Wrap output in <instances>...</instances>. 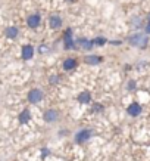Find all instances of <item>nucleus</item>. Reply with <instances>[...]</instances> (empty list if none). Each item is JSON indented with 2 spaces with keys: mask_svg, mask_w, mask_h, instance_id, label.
I'll return each instance as SVG.
<instances>
[{
  "mask_svg": "<svg viewBox=\"0 0 150 161\" xmlns=\"http://www.w3.org/2000/svg\"><path fill=\"white\" fill-rule=\"evenodd\" d=\"M128 43L131 46H136V47H141V49H144L147 43H149V39H147V36L146 34H141V33H136V34H132L128 37Z\"/></svg>",
  "mask_w": 150,
  "mask_h": 161,
  "instance_id": "obj_1",
  "label": "nucleus"
},
{
  "mask_svg": "<svg viewBox=\"0 0 150 161\" xmlns=\"http://www.w3.org/2000/svg\"><path fill=\"white\" fill-rule=\"evenodd\" d=\"M93 136V130L90 129H82L75 135V142L77 143H82V142H87L90 137Z\"/></svg>",
  "mask_w": 150,
  "mask_h": 161,
  "instance_id": "obj_2",
  "label": "nucleus"
},
{
  "mask_svg": "<svg viewBox=\"0 0 150 161\" xmlns=\"http://www.w3.org/2000/svg\"><path fill=\"white\" fill-rule=\"evenodd\" d=\"M43 99V92L40 89H31L28 93V101L31 103H39Z\"/></svg>",
  "mask_w": 150,
  "mask_h": 161,
  "instance_id": "obj_3",
  "label": "nucleus"
},
{
  "mask_svg": "<svg viewBox=\"0 0 150 161\" xmlns=\"http://www.w3.org/2000/svg\"><path fill=\"white\" fill-rule=\"evenodd\" d=\"M63 44H65V49L66 50L75 47V43H74V40H72V30L71 28H68L65 31V34H63Z\"/></svg>",
  "mask_w": 150,
  "mask_h": 161,
  "instance_id": "obj_4",
  "label": "nucleus"
},
{
  "mask_svg": "<svg viewBox=\"0 0 150 161\" xmlns=\"http://www.w3.org/2000/svg\"><path fill=\"white\" fill-rule=\"evenodd\" d=\"M40 22H41V18H40L39 14H33V15H29L28 18H27V25H28L29 28H33V30L39 28Z\"/></svg>",
  "mask_w": 150,
  "mask_h": 161,
  "instance_id": "obj_5",
  "label": "nucleus"
},
{
  "mask_svg": "<svg viewBox=\"0 0 150 161\" xmlns=\"http://www.w3.org/2000/svg\"><path fill=\"white\" fill-rule=\"evenodd\" d=\"M21 56L24 61H29V59L34 56V47L31 44H25L22 46V50H21Z\"/></svg>",
  "mask_w": 150,
  "mask_h": 161,
  "instance_id": "obj_6",
  "label": "nucleus"
},
{
  "mask_svg": "<svg viewBox=\"0 0 150 161\" xmlns=\"http://www.w3.org/2000/svg\"><path fill=\"white\" fill-rule=\"evenodd\" d=\"M77 65H78V62L75 58H66L62 64V68L65 69L66 73H69V71H74V69L77 68Z\"/></svg>",
  "mask_w": 150,
  "mask_h": 161,
  "instance_id": "obj_7",
  "label": "nucleus"
},
{
  "mask_svg": "<svg viewBox=\"0 0 150 161\" xmlns=\"http://www.w3.org/2000/svg\"><path fill=\"white\" fill-rule=\"evenodd\" d=\"M44 121L47 123H54L56 120L59 118V112L56 111V109H47V111L44 112Z\"/></svg>",
  "mask_w": 150,
  "mask_h": 161,
  "instance_id": "obj_8",
  "label": "nucleus"
},
{
  "mask_svg": "<svg viewBox=\"0 0 150 161\" xmlns=\"http://www.w3.org/2000/svg\"><path fill=\"white\" fill-rule=\"evenodd\" d=\"M49 24L53 30H58L62 27V18L59 16V15H52L50 18H49Z\"/></svg>",
  "mask_w": 150,
  "mask_h": 161,
  "instance_id": "obj_9",
  "label": "nucleus"
},
{
  "mask_svg": "<svg viewBox=\"0 0 150 161\" xmlns=\"http://www.w3.org/2000/svg\"><path fill=\"white\" fill-rule=\"evenodd\" d=\"M127 112L130 114L131 117H137V115H140L141 114V105H138V103H131L130 107L127 108Z\"/></svg>",
  "mask_w": 150,
  "mask_h": 161,
  "instance_id": "obj_10",
  "label": "nucleus"
},
{
  "mask_svg": "<svg viewBox=\"0 0 150 161\" xmlns=\"http://www.w3.org/2000/svg\"><path fill=\"white\" fill-rule=\"evenodd\" d=\"M84 61H85V64H88V65H99L103 59H102V56H99V55H88V56L84 58Z\"/></svg>",
  "mask_w": 150,
  "mask_h": 161,
  "instance_id": "obj_11",
  "label": "nucleus"
},
{
  "mask_svg": "<svg viewBox=\"0 0 150 161\" xmlns=\"http://www.w3.org/2000/svg\"><path fill=\"white\" fill-rule=\"evenodd\" d=\"M90 101H91V95H90V92H81L80 95H78V102L82 103V105L90 103Z\"/></svg>",
  "mask_w": 150,
  "mask_h": 161,
  "instance_id": "obj_12",
  "label": "nucleus"
},
{
  "mask_svg": "<svg viewBox=\"0 0 150 161\" xmlns=\"http://www.w3.org/2000/svg\"><path fill=\"white\" fill-rule=\"evenodd\" d=\"M5 34H6V37H8V39L13 40V39H16V37H18L19 31H18V28H16V27H9V28H6Z\"/></svg>",
  "mask_w": 150,
  "mask_h": 161,
  "instance_id": "obj_13",
  "label": "nucleus"
},
{
  "mask_svg": "<svg viewBox=\"0 0 150 161\" xmlns=\"http://www.w3.org/2000/svg\"><path fill=\"white\" fill-rule=\"evenodd\" d=\"M29 118H31V114H29L28 109H24V111L19 114V123L21 124H27L29 121Z\"/></svg>",
  "mask_w": 150,
  "mask_h": 161,
  "instance_id": "obj_14",
  "label": "nucleus"
},
{
  "mask_svg": "<svg viewBox=\"0 0 150 161\" xmlns=\"http://www.w3.org/2000/svg\"><path fill=\"white\" fill-rule=\"evenodd\" d=\"M78 43L81 44V47L82 49H85V50H90V49H93V40H87V39H81Z\"/></svg>",
  "mask_w": 150,
  "mask_h": 161,
  "instance_id": "obj_15",
  "label": "nucleus"
},
{
  "mask_svg": "<svg viewBox=\"0 0 150 161\" xmlns=\"http://www.w3.org/2000/svg\"><path fill=\"white\" fill-rule=\"evenodd\" d=\"M93 44H94V46H103V44H106V39H103V37H96V39L93 40Z\"/></svg>",
  "mask_w": 150,
  "mask_h": 161,
  "instance_id": "obj_16",
  "label": "nucleus"
},
{
  "mask_svg": "<svg viewBox=\"0 0 150 161\" xmlns=\"http://www.w3.org/2000/svg\"><path fill=\"white\" fill-rule=\"evenodd\" d=\"M59 81H60V77H59V75H52V77H50V83L52 84H58Z\"/></svg>",
  "mask_w": 150,
  "mask_h": 161,
  "instance_id": "obj_17",
  "label": "nucleus"
},
{
  "mask_svg": "<svg viewBox=\"0 0 150 161\" xmlns=\"http://www.w3.org/2000/svg\"><path fill=\"white\" fill-rule=\"evenodd\" d=\"M102 109H103V107L100 103H94V105H93V112H100Z\"/></svg>",
  "mask_w": 150,
  "mask_h": 161,
  "instance_id": "obj_18",
  "label": "nucleus"
},
{
  "mask_svg": "<svg viewBox=\"0 0 150 161\" xmlns=\"http://www.w3.org/2000/svg\"><path fill=\"white\" fill-rule=\"evenodd\" d=\"M40 52H41V53L49 52V47H46V44H41V46H40Z\"/></svg>",
  "mask_w": 150,
  "mask_h": 161,
  "instance_id": "obj_19",
  "label": "nucleus"
},
{
  "mask_svg": "<svg viewBox=\"0 0 150 161\" xmlns=\"http://www.w3.org/2000/svg\"><path fill=\"white\" fill-rule=\"evenodd\" d=\"M128 89H130V90L136 89V83H134V81H130V83H128Z\"/></svg>",
  "mask_w": 150,
  "mask_h": 161,
  "instance_id": "obj_20",
  "label": "nucleus"
},
{
  "mask_svg": "<svg viewBox=\"0 0 150 161\" xmlns=\"http://www.w3.org/2000/svg\"><path fill=\"white\" fill-rule=\"evenodd\" d=\"M146 33H147V34H150V21L147 22V27H146Z\"/></svg>",
  "mask_w": 150,
  "mask_h": 161,
  "instance_id": "obj_21",
  "label": "nucleus"
},
{
  "mask_svg": "<svg viewBox=\"0 0 150 161\" xmlns=\"http://www.w3.org/2000/svg\"><path fill=\"white\" fill-rule=\"evenodd\" d=\"M43 155H49V149H43Z\"/></svg>",
  "mask_w": 150,
  "mask_h": 161,
  "instance_id": "obj_22",
  "label": "nucleus"
}]
</instances>
